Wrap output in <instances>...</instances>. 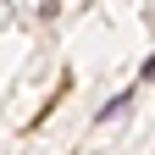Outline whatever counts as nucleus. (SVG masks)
Returning a JSON list of instances; mask_svg holds the SVG:
<instances>
[{
	"mask_svg": "<svg viewBox=\"0 0 155 155\" xmlns=\"http://www.w3.org/2000/svg\"><path fill=\"white\" fill-rule=\"evenodd\" d=\"M127 105H133V94H116V100H105V105H100V122H111V116H122Z\"/></svg>",
	"mask_w": 155,
	"mask_h": 155,
	"instance_id": "nucleus-1",
	"label": "nucleus"
},
{
	"mask_svg": "<svg viewBox=\"0 0 155 155\" xmlns=\"http://www.w3.org/2000/svg\"><path fill=\"white\" fill-rule=\"evenodd\" d=\"M144 78H155V50H150V61H144Z\"/></svg>",
	"mask_w": 155,
	"mask_h": 155,
	"instance_id": "nucleus-2",
	"label": "nucleus"
}]
</instances>
